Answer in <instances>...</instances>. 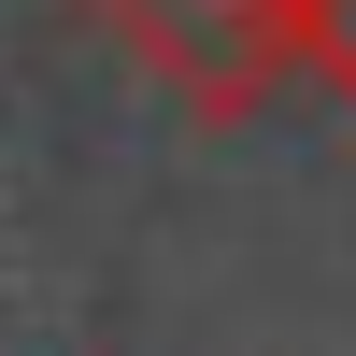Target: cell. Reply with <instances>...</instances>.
Instances as JSON below:
<instances>
[{"label":"cell","mask_w":356,"mask_h":356,"mask_svg":"<svg viewBox=\"0 0 356 356\" xmlns=\"http://www.w3.org/2000/svg\"><path fill=\"white\" fill-rule=\"evenodd\" d=\"M86 15H100V43L129 57L171 114L243 129V114L285 100V72H300V15H314V0H86Z\"/></svg>","instance_id":"cell-1"},{"label":"cell","mask_w":356,"mask_h":356,"mask_svg":"<svg viewBox=\"0 0 356 356\" xmlns=\"http://www.w3.org/2000/svg\"><path fill=\"white\" fill-rule=\"evenodd\" d=\"M300 72L356 114V0H314V15H300Z\"/></svg>","instance_id":"cell-2"}]
</instances>
